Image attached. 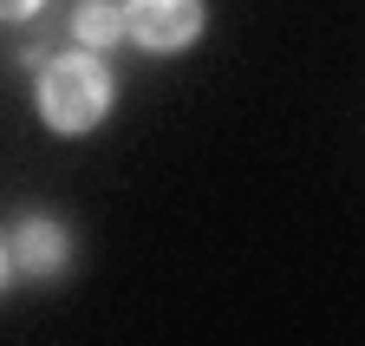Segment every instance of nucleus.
Returning <instances> with one entry per match:
<instances>
[{
    "mask_svg": "<svg viewBox=\"0 0 365 346\" xmlns=\"http://www.w3.org/2000/svg\"><path fill=\"white\" fill-rule=\"evenodd\" d=\"M105 111H111V72H105L98 53H66V59L39 66V118H46V131L78 138Z\"/></svg>",
    "mask_w": 365,
    "mask_h": 346,
    "instance_id": "obj_1",
    "label": "nucleus"
},
{
    "mask_svg": "<svg viewBox=\"0 0 365 346\" xmlns=\"http://www.w3.org/2000/svg\"><path fill=\"white\" fill-rule=\"evenodd\" d=\"M66 262H72V235L59 229V223H46V215H26V223L14 229V268L20 275H66Z\"/></svg>",
    "mask_w": 365,
    "mask_h": 346,
    "instance_id": "obj_3",
    "label": "nucleus"
},
{
    "mask_svg": "<svg viewBox=\"0 0 365 346\" xmlns=\"http://www.w3.org/2000/svg\"><path fill=\"white\" fill-rule=\"evenodd\" d=\"M124 33L144 53H182L202 39V0H124Z\"/></svg>",
    "mask_w": 365,
    "mask_h": 346,
    "instance_id": "obj_2",
    "label": "nucleus"
},
{
    "mask_svg": "<svg viewBox=\"0 0 365 346\" xmlns=\"http://www.w3.org/2000/svg\"><path fill=\"white\" fill-rule=\"evenodd\" d=\"M46 0H0V20H33Z\"/></svg>",
    "mask_w": 365,
    "mask_h": 346,
    "instance_id": "obj_5",
    "label": "nucleus"
},
{
    "mask_svg": "<svg viewBox=\"0 0 365 346\" xmlns=\"http://www.w3.org/2000/svg\"><path fill=\"white\" fill-rule=\"evenodd\" d=\"M72 39L85 53H111L118 39H130L124 33V7H111V0H78L72 7Z\"/></svg>",
    "mask_w": 365,
    "mask_h": 346,
    "instance_id": "obj_4",
    "label": "nucleus"
},
{
    "mask_svg": "<svg viewBox=\"0 0 365 346\" xmlns=\"http://www.w3.org/2000/svg\"><path fill=\"white\" fill-rule=\"evenodd\" d=\"M7 275H14V255H7V248H0V288H7Z\"/></svg>",
    "mask_w": 365,
    "mask_h": 346,
    "instance_id": "obj_6",
    "label": "nucleus"
}]
</instances>
